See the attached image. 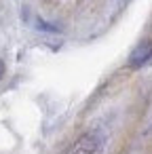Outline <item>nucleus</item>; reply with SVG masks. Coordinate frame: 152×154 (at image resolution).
Returning a JSON list of instances; mask_svg holds the SVG:
<instances>
[{
  "mask_svg": "<svg viewBox=\"0 0 152 154\" xmlns=\"http://www.w3.org/2000/svg\"><path fill=\"white\" fill-rule=\"evenodd\" d=\"M101 148V137L97 133H87L74 148V154H97Z\"/></svg>",
  "mask_w": 152,
  "mask_h": 154,
  "instance_id": "nucleus-1",
  "label": "nucleus"
},
{
  "mask_svg": "<svg viewBox=\"0 0 152 154\" xmlns=\"http://www.w3.org/2000/svg\"><path fill=\"white\" fill-rule=\"evenodd\" d=\"M150 57H152V45H141V47H137V49L131 53L129 66H131V68H139V66H144Z\"/></svg>",
  "mask_w": 152,
  "mask_h": 154,
  "instance_id": "nucleus-2",
  "label": "nucleus"
},
{
  "mask_svg": "<svg viewBox=\"0 0 152 154\" xmlns=\"http://www.w3.org/2000/svg\"><path fill=\"white\" fill-rule=\"evenodd\" d=\"M2 72H5V66H2V61H0V76H2Z\"/></svg>",
  "mask_w": 152,
  "mask_h": 154,
  "instance_id": "nucleus-3",
  "label": "nucleus"
}]
</instances>
